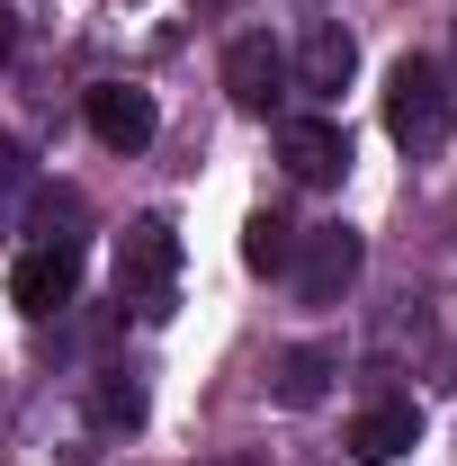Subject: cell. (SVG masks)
Here are the masks:
<instances>
[{"label":"cell","instance_id":"7","mask_svg":"<svg viewBox=\"0 0 457 466\" xmlns=\"http://www.w3.org/2000/svg\"><path fill=\"white\" fill-rule=\"evenodd\" d=\"M332 377H341V350L332 341H296L279 359V386H269V395H279L287 412H314L323 395H332Z\"/></svg>","mask_w":457,"mask_h":466},{"label":"cell","instance_id":"11","mask_svg":"<svg viewBox=\"0 0 457 466\" xmlns=\"http://www.w3.org/2000/svg\"><path fill=\"white\" fill-rule=\"evenodd\" d=\"M90 412H99L108 431H144V386L117 368V377H99V386H90Z\"/></svg>","mask_w":457,"mask_h":466},{"label":"cell","instance_id":"14","mask_svg":"<svg viewBox=\"0 0 457 466\" xmlns=\"http://www.w3.org/2000/svg\"><path fill=\"white\" fill-rule=\"evenodd\" d=\"M0 63H9V18H0Z\"/></svg>","mask_w":457,"mask_h":466},{"label":"cell","instance_id":"6","mask_svg":"<svg viewBox=\"0 0 457 466\" xmlns=\"http://www.w3.org/2000/svg\"><path fill=\"white\" fill-rule=\"evenodd\" d=\"M279 81H287V55L269 46V36H233V55H225V90H233V108H269L279 99Z\"/></svg>","mask_w":457,"mask_h":466},{"label":"cell","instance_id":"4","mask_svg":"<svg viewBox=\"0 0 457 466\" xmlns=\"http://www.w3.org/2000/svg\"><path fill=\"white\" fill-rule=\"evenodd\" d=\"M72 288H81V251H72V242H46V251H27V260L9 269V305H18V314H63Z\"/></svg>","mask_w":457,"mask_h":466},{"label":"cell","instance_id":"8","mask_svg":"<svg viewBox=\"0 0 457 466\" xmlns=\"http://www.w3.org/2000/svg\"><path fill=\"white\" fill-rule=\"evenodd\" d=\"M279 153H287V171L296 179H341L350 171V135L341 126H323V116H296L279 135Z\"/></svg>","mask_w":457,"mask_h":466},{"label":"cell","instance_id":"13","mask_svg":"<svg viewBox=\"0 0 457 466\" xmlns=\"http://www.w3.org/2000/svg\"><path fill=\"white\" fill-rule=\"evenodd\" d=\"M18 179H27V153H18V144H9V135H0V198H9V188H18Z\"/></svg>","mask_w":457,"mask_h":466},{"label":"cell","instance_id":"2","mask_svg":"<svg viewBox=\"0 0 457 466\" xmlns=\"http://www.w3.org/2000/svg\"><path fill=\"white\" fill-rule=\"evenodd\" d=\"M171 279H179V233H171V216H135L126 242H117V296H135L144 314H162Z\"/></svg>","mask_w":457,"mask_h":466},{"label":"cell","instance_id":"9","mask_svg":"<svg viewBox=\"0 0 457 466\" xmlns=\"http://www.w3.org/2000/svg\"><path fill=\"white\" fill-rule=\"evenodd\" d=\"M412 440H421V412H412V404H377V412L350 421V458H359V466H395Z\"/></svg>","mask_w":457,"mask_h":466},{"label":"cell","instance_id":"12","mask_svg":"<svg viewBox=\"0 0 457 466\" xmlns=\"http://www.w3.org/2000/svg\"><path fill=\"white\" fill-rule=\"evenodd\" d=\"M287 251H296V242H287L279 216H251V233H242V260H251L260 279H269V269H287Z\"/></svg>","mask_w":457,"mask_h":466},{"label":"cell","instance_id":"3","mask_svg":"<svg viewBox=\"0 0 457 466\" xmlns=\"http://www.w3.org/2000/svg\"><path fill=\"white\" fill-rule=\"evenodd\" d=\"M81 116H90V135H99L108 153H144V144H153V126H162L153 90H135V81H99V90L81 99Z\"/></svg>","mask_w":457,"mask_h":466},{"label":"cell","instance_id":"5","mask_svg":"<svg viewBox=\"0 0 457 466\" xmlns=\"http://www.w3.org/2000/svg\"><path fill=\"white\" fill-rule=\"evenodd\" d=\"M359 279V233L350 225H323L305 233V269H296V288H305V305H332V296Z\"/></svg>","mask_w":457,"mask_h":466},{"label":"cell","instance_id":"10","mask_svg":"<svg viewBox=\"0 0 457 466\" xmlns=\"http://www.w3.org/2000/svg\"><path fill=\"white\" fill-rule=\"evenodd\" d=\"M350 72H359V46H350V27L323 18V27L305 36V90H314V99H332V90H350Z\"/></svg>","mask_w":457,"mask_h":466},{"label":"cell","instance_id":"1","mask_svg":"<svg viewBox=\"0 0 457 466\" xmlns=\"http://www.w3.org/2000/svg\"><path fill=\"white\" fill-rule=\"evenodd\" d=\"M386 135L403 153H440L449 144V81H440L431 55H403L386 72Z\"/></svg>","mask_w":457,"mask_h":466},{"label":"cell","instance_id":"15","mask_svg":"<svg viewBox=\"0 0 457 466\" xmlns=\"http://www.w3.org/2000/svg\"><path fill=\"white\" fill-rule=\"evenodd\" d=\"M216 466H260V458H216Z\"/></svg>","mask_w":457,"mask_h":466}]
</instances>
